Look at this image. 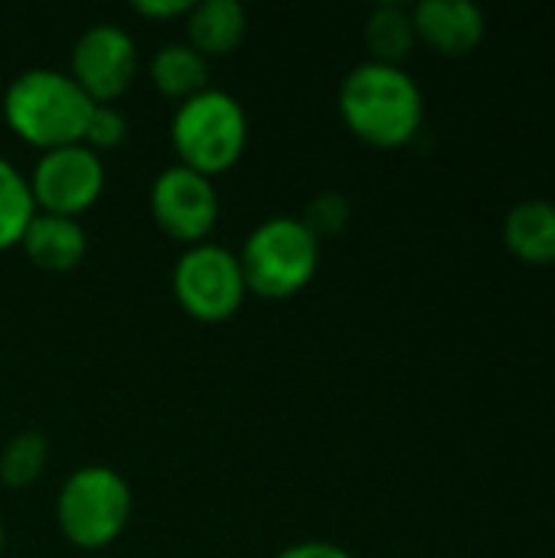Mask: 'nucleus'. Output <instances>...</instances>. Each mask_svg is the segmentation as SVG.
I'll return each mask as SVG.
<instances>
[{
    "mask_svg": "<svg viewBox=\"0 0 555 558\" xmlns=\"http://www.w3.org/2000/svg\"><path fill=\"white\" fill-rule=\"evenodd\" d=\"M337 108L353 137L376 150H396L419 137L425 95L402 65L360 62L340 82Z\"/></svg>",
    "mask_w": 555,
    "mask_h": 558,
    "instance_id": "f257e3e1",
    "label": "nucleus"
},
{
    "mask_svg": "<svg viewBox=\"0 0 555 558\" xmlns=\"http://www.w3.org/2000/svg\"><path fill=\"white\" fill-rule=\"evenodd\" d=\"M95 101L75 85V78L62 69H26L3 92V121L10 131L43 150L82 144L85 124Z\"/></svg>",
    "mask_w": 555,
    "mask_h": 558,
    "instance_id": "f03ea898",
    "label": "nucleus"
},
{
    "mask_svg": "<svg viewBox=\"0 0 555 558\" xmlns=\"http://www.w3.org/2000/svg\"><path fill=\"white\" fill-rule=\"evenodd\" d=\"M249 144V118L236 95L222 88H206L177 105L170 118V147L177 163L203 177H219L232 170Z\"/></svg>",
    "mask_w": 555,
    "mask_h": 558,
    "instance_id": "7ed1b4c3",
    "label": "nucleus"
},
{
    "mask_svg": "<svg viewBox=\"0 0 555 558\" xmlns=\"http://www.w3.org/2000/svg\"><path fill=\"white\" fill-rule=\"evenodd\" d=\"M131 484L105 464L75 468L56 497V526L65 543L85 553L108 549L131 523Z\"/></svg>",
    "mask_w": 555,
    "mask_h": 558,
    "instance_id": "20e7f679",
    "label": "nucleus"
},
{
    "mask_svg": "<svg viewBox=\"0 0 555 558\" xmlns=\"http://www.w3.org/2000/svg\"><path fill=\"white\" fill-rule=\"evenodd\" d=\"M239 265L249 294L285 301L314 281L321 268V242L298 216H272L249 232Z\"/></svg>",
    "mask_w": 555,
    "mask_h": 558,
    "instance_id": "39448f33",
    "label": "nucleus"
},
{
    "mask_svg": "<svg viewBox=\"0 0 555 558\" xmlns=\"http://www.w3.org/2000/svg\"><path fill=\"white\" fill-rule=\"evenodd\" d=\"M170 288L183 314L200 324H222L239 314L249 298L239 255L216 242H200L180 252Z\"/></svg>",
    "mask_w": 555,
    "mask_h": 558,
    "instance_id": "423d86ee",
    "label": "nucleus"
},
{
    "mask_svg": "<svg viewBox=\"0 0 555 558\" xmlns=\"http://www.w3.org/2000/svg\"><path fill=\"white\" fill-rule=\"evenodd\" d=\"M26 180L36 213L79 219L98 203L105 190V160L85 144H69L43 150Z\"/></svg>",
    "mask_w": 555,
    "mask_h": 558,
    "instance_id": "0eeeda50",
    "label": "nucleus"
},
{
    "mask_svg": "<svg viewBox=\"0 0 555 558\" xmlns=\"http://www.w3.org/2000/svg\"><path fill=\"white\" fill-rule=\"evenodd\" d=\"M147 206H150L157 229L186 248L206 242V235L213 232V226L219 219L216 183L196 170L180 167V163H173L154 177Z\"/></svg>",
    "mask_w": 555,
    "mask_h": 558,
    "instance_id": "6e6552de",
    "label": "nucleus"
},
{
    "mask_svg": "<svg viewBox=\"0 0 555 558\" xmlns=\"http://www.w3.org/2000/svg\"><path fill=\"white\" fill-rule=\"evenodd\" d=\"M69 75L95 105H114L137 75V43L118 23H92L72 46Z\"/></svg>",
    "mask_w": 555,
    "mask_h": 558,
    "instance_id": "1a4fd4ad",
    "label": "nucleus"
},
{
    "mask_svg": "<svg viewBox=\"0 0 555 558\" xmlns=\"http://www.w3.org/2000/svg\"><path fill=\"white\" fill-rule=\"evenodd\" d=\"M415 39L438 56H471L487 36V16L471 0H422L412 7Z\"/></svg>",
    "mask_w": 555,
    "mask_h": 558,
    "instance_id": "9d476101",
    "label": "nucleus"
},
{
    "mask_svg": "<svg viewBox=\"0 0 555 558\" xmlns=\"http://www.w3.org/2000/svg\"><path fill=\"white\" fill-rule=\"evenodd\" d=\"M20 248L26 252V258L52 275L72 271L82 265L85 252H88V239L79 219H65V216H49V213H36L20 239Z\"/></svg>",
    "mask_w": 555,
    "mask_h": 558,
    "instance_id": "9b49d317",
    "label": "nucleus"
},
{
    "mask_svg": "<svg viewBox=\"0 0 555 558\" xmlns=\"http://www.w3.org/2000/svg\"><path fill=\"white\" fill-rule=\"evenodd\" d=\"M507 252L530 268H555V203L523 199L504 216Z\"/></svg>",
    "mask_w": 555,
    "mask_h": 558,
    "instance_id": "f8f14e48",
    "label": "nucleus"
},
{
    "mask_svg": "<svg viewBox=\"0 0 555 558\" xmlns=\"http://www.w3.org/2000/svg\"><path fill=\"white\" fill-rule=\"evenodd\" d=\"M186 20V46H193L203 59L229 56L242 46L249 33V13L239 0H200L190 7Z\"/></svg>",
    "mask_w": 555,
    "mask_h": 558,
    "instance_id": "ddd939ff",
    "label": "nucleus"
},
{
    "mask_svg": "<svg viewBox=\"0 0 555 558\" xmlns=\"http://www.w3.org/2000/svg\"><path fill=\"white\" fill-rule=\"evenodd\" d=\"M147 75L164 98H173L180 105L209 88V59H203L186 43H167L150 56Z\"/></svg>",
    "mask_w": 555,
    "mask_h": 558,
    "instance_id": "4468645a",
    "label": "nucleus"
},
{
    "mask_svg": "<svg viewBox=\"0 0 555 558\" xmlns=\"http://www.w3.org/2000/svg\"><path fill=\"white\" fill-rule=\"evenodd\" d=\"M363 43H366L373 62L402 65L419 43L415 23H412V7H402V3L373 7L363 23Z\"/></svg>",
    "mask_w": 555,
    "mask_h": 558,
    "instance_id": "2eb2a0df",
    "label": "nucleus"
},
{
    "mask_svg": "<svg viewBox=\"0 0 555 558\" xmlns=\"http://www.w3.org/2000/svg\"><path fill=\"white\" fill-rule=\"evenodd\" d=\"M33 216L36 203L29 193V180L0 154V252L20 245Z\"/></svg>",
    "mask_w": 555,
    "mask_h": 558,
    "instance_id": "dca6fc26",
    "label": "nucleus"
},
{
    "mask_svg": "<svg viewBox=\"0 0 555 558\" xmlns=\"http://www.w3.org/2000/svg\"><path fill=\"white\" fill-rule=\"evenodd\" d=\"M49 464V441L39 432L13 435L0 451V484L10 490H23L43 477Z\"/></svg>",
    "mask_w": 555,
    "mask_h": 558,
    "instance_id": "f3484780",
    "label": "nucleus"
},
{
    "mask_svg": "<svg viewBox=\"0 0 555 558\" xmlns=\"http://www.w3.org/2000/svg\"><path fill=\"white\" fill-rule=\"evenodd\" d=\"M350 216H353L350 199H347L343 193H337V190H324V193H317L314 199H307L304 216H298V219L307 226V232H311L317 242H324V239L340 235V232L350 226Z\"/></svg>",
    "mask_w": 555,
    "mask_h": 558,
    "instance_id": "a211bd4d",
    "label": "nucleus"
},
{
    "mask_svg": "<svg viewBox=\"0 0 555 558\" xmlns=\"http://www.w3.org/2000/svg\"><path fill=\"white\" fill-rule=\"evenodd\" d=\"M128 137V118L114 108V105H95L85 124V137L82 144L88 150H95L101 157V150H114L121 147Z\"/></svg>",
    "mask_w": 555,
    "mask_h": 558,
    "instance_id": "6ab92c4d",
    "label": "nucleus"
},
{
    "mask_svg": "<svg viewBox=\"0 0 555 558\" xmlns=\"http://www.w3.org/2000/svg\"><path fill=\"white\" fill-rule=\"evenodd\" d=\"M190 0H134L131 10L144 20H160V23H170V20H183L190 13Z\"/></svg>",
    "mask_w": 555,
    "mask_h": 558,
    "instance_id": "aec40b11",
    "label": "nucleus"
},
{
    "mask_svg": "<svg viewBox=\"0 0 555 558\" xmlns=\"http://www.w3.org/2000/svg\"><path fill=\"white\" fill-rule=\"evenodd\" d=\"M275 558H353L343 546L327 543V539H304L294 546H285Z\"/></svg>",
    "mask_w": 555,
    "mask_h": 558,
    "instance_id": "412c9836",
    "label": "nucleus"
},
{
    "mask_svg": "<svg viewBox=\"0 0 555 558\" xmlns=\"http://www.w3.org/2000/svg\"><path fill=\"white\" fill-rule=\"evenodd\" d=\"M3 543H7V533H3V517H0V556H3Z\"/></svg>",
    "mask_w": 555,
    "mask_h": 558,
    "instance_id": "4be33fe9",
    "label": "nucleus"
}]
</instances>
